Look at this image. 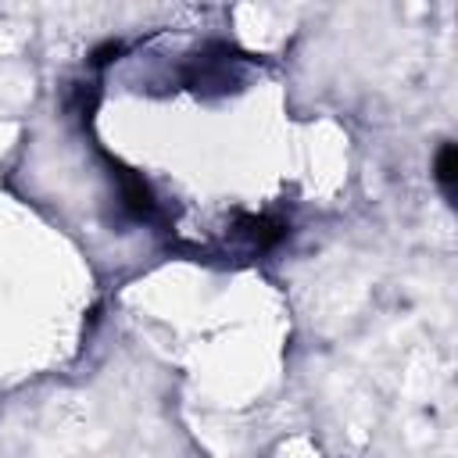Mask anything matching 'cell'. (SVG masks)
Masks as SVG:
<instances>
[{"mask_svg": "<svg viewBox=\"0 0 458 458\" xmlns=\"http://www.w3.org/2000/svg\"><path fill=\"white\" fill-rule=\"evenodd\" d=\"M437 182L444 186L447 197H454V147H451V143L440 147V157H437Z\"/></svg>", "mask_w": 458, "mask_h": 458, "instance_id": "cell-1", "label": "cell"}]
</instances>
